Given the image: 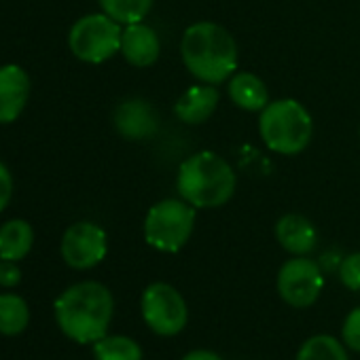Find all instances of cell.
I'll list each match as a JSON object with an SVG mask.
<instances>
[{"label": "cell", "instance_id": "cell-1", "mask_svg": "<svg viewBox=\"0 0 360 360\" xmlns=\"http://www.w3.org/2000/svg\"><path fill=\"white\" fill-rule=\"evenodd\" d=\"M53 311L60 330L68 339L87 345L108 335L115 314V299L104 284L87 280L68 286L56 299Z\"/></svg>", "mask_w": 360, "mask_h": 360}, {"label": "cell", "instance_id": "cell-2", "mask_svg": "<svg viewBox=\"0 0 360 360\" xmlns=\"http://www.w3.org/2000/svg\"><path fill=\"white\" fill-rule=\"evenodd\" d=\"M187 70L202 83L221 85L238 70V43L231 32L214 22L189 26L180 43Z\"/></svg>", "mask_w": 360, "mask_h": 360}, {"label": "cell", "instance_id": "cell-3", "mask_svg": "<svg viewBox=\"0 0 360 360\" xmlns=\"http://www.w3.org/2000/svg\"><path fill=\"white\" fill-rule=\"evenodd\" d=\"M238 187L233 167L214 150H200L187 157L178 167L176 189L180 200L193 208L214 210L225 206Z\"/></svg>", "mask_w": 360, "mask_h": 360}, {"label": "cell", "instance_id": "cell-4", "mask_svg": "<svg viewBox=\"0 0 360 360\" xmlns=\"http://www.w3.org/2000/svg\"><path fill=\"white\" fill-rule=\"evenodd\" d=\"M314 121L307 108L290 98L269 102L259 117V134L265 146L278 155H299L307 148Z\"/></svg>", "mask_w": 360, "mask_h": 360}, {"label": "cell", "instance_id": "cell-5", "mask_svg": "<svg viewBox=\"0 0 360 360\" xmlns=\"http://www.w3.org/2000/svg\"><path fill=\"white\" fill-rule=\"evenodd\" d=\"M195 210L185 200H161L146 212L144 240L159 252H178L195 229Z\"/></svg>", "mask_w": 360, "mask_h": 360}, {"label": "cell", "instance_id": "cell-6", "mask_svg": "<svg viewBox=\"0 0 360 360\" xmlns=\"http://www.w3.org/2000/svg\"><path fill=\"white\" fill-rule=\"evenodd\" d=\"M121 24L106 13H91L75 22L68 47L75 58L87 64H102L121 51Z\"/></svg>", "mask_w": 360, "mask_h": 360}, {"label": "cell", "instance_id": "cell-7", "mask_svg": "<svg viewBox=\"0 0 360 360\" xmlns=\"http://www.w3.org/2000/svg\"><path fill=\"white\" fill-rule=\"evenodd\" d=\"M140 311L146 326L159 337H174L183 333L189 322L185 297L167 282H153L144 288Z\"/></svg>", "mask_w": 360, "mask_h": 360}, {"label": "cell", "instance_id": "cell-8", "mask_svg": "<svg viewBox=\"0 0 360 360\" xmlns=\"http://www.w3.org/2000/svg\"><path fill=\"white\" fill-rule=\"evenodd\" d=\"M276 284L286 305L305 309L318 301L324 288V276L316 261L307 257H292L280 267Z\"/></svg>", "mask_w": 360, "mask_h": 360}, {"label": "cell", "instance_id": "cell-9", "mask_svg": "<svg viewBox=\"0 0 360 360\" xmlns=\"http://www.w3.org/2000/svg\"><path fill=\"white\" fill-rule=\"evenodd\" d=\"M60 250L68 267L91 269L104 261L108 252V238L100 225L91 221H81L66 229Z\"/></svg>", "mask_w": 360, "mask_h": 360}, {"label": "cell", "instance_id": "cell-10", "mask_svg": "<svg viewBox=\"0 0 360 360\" xmlns=\"http://www.w3.org/2000/svg\"><path fill=\"white\" fill-rule=\"evenodd\" d=\"M30 98L28 72L18 64L0 66V125L20 119Z\"/></svg>", "mask_w": 360, "mask_h": 360}, {"label": "cell", "instance_id": "cell-11", "mask_svg": "<svg viewBox=\"0 0 360 360\" xmlns=\"http://www.w3.org/2000/svg\"><path fill=\"white\" fill-rule=\"evenodd\" d=\"M115 127L125 140H148L157 134L159 119L153 106L142 98H129L115 110Z\"/></svg>", "mask_w": 360, "mask_h": 360}, {"label": "cell", "instance_id": "cell-12", "mask_svg": "<svg viewBox=\"0 0 360 360\" xmlns=\"http://www.w3.org/2000/svg\"><path fill=\"white\" fill-rule=\"evenodd\" d=\"M159 53H161V43H159L157 32L150 26L138 22V24H129L123 28L121 56L125 58L127 64L136 68H146L159 60Z\"/></svg>", "mask_w": 360, "mask_h": 360}, {"label": "cell", "instance_id": "cell-13", "mask_svg": "<svg viewBox=\"0 0 360 360\" xmlns=\"http://www.w3.org/2000/svg\"><path fill=\"white\" fill-rule=\"evenodd\" d=\"M219 100L221 91L217 89V85L200 83L180 94V98L174 104V115L178 117V121L187 125H200L212 117V112L219 106Z\"/></svg>", "mask_w": 360, "mask_h": 360}, {"label": "cell", "instance_id": "cell-14", "mask_svg": "<svg viewBox=\"0 0 360 360\" xmlns=\"http://www.w3.org/2000/svg\"><path fill=\"white\" fill-rule=\"evenodd\" d=\"M276 240L286 252L295 257H307L318 244V231L309 219L301 214H284L276 223Z\"/></svg>", "mask_w": 360, "mask_h": 360}, {"label": "cell", "instance_id": "cell-15", "mask_svg": "<svg viewBox=\"0 0 360 360\" xmlns=\"http://www.w3.org/2000/svg\"><path fill=\"white\" fill-rule=\"evenodd\" d=\"M229 100L248 112H261L271 100L267 85L252 72H236L227 85Z\"/></svg>", "mask_w": 360, "mask_h": 360}, {"label": "cell", "instance_id": "cell-16", "mask_svg": "<svg viewBox=\"0 0 360 360\" xmlns=\"http://www.w3.org/2000/svg\"><path fill=\"white\" fill-rule=\"evenodd\" d=\"M32 244H34V231L30 223L22 219H13L0 227V259L22 261L32 250Z\"/></svg>", "mask_w": 360, "mask_h": 360}, {"label": "cell", "instance_id": "cell-17", "mask_svg": "<svg viewBox=\"0 0 360 360\" xmlns=\"http://www.w3.org/2000/svg\"><path fill=\"white\" fill-rule=\"evenodd\" d=\"M30 324V307L26 299L15 292L0 295V335H22Z\"/></svg>", "mask_w": 360, "mask_h": 360}, {"label": "cell", "instance_id": "cell-18", "mask_svg": "<svg viewBox=\"0 0 360 360\" xmlns=\"http://www.w3.org/2000/svg\"><path fill=\"white\" fill-rule=\"evenodd\" d=\"M295 360H349L345 343L333 335H311L297 352Z\"/></svg>", "mask_w": 360, "mask_h": 360}, {"label": "cell", "instance_id": "cell-19", "mask_svg": "<svg viewBox=\"0 0 360 360\" xmlns=\"http://www.w3.org/2000/svg\"><path fill=\"white\" fill-rule=\"evenodd\" d=\"M96 360H142V347L127 335H104L94 343Z\"/></svg>", "mask_w": 360, "mask_h": 360}, {"label": "cell", "instance_id": "cell-20", "mask_svg": "<svg viewBox=\"0 0 360 360\" xmlns=\"http://www.w3.org/2000/svg\"><path fill=\"white\" fill-rule=\"evenodd\" d=\"M98 3L102 7V13L123 26H129L142 22L150 13L155 0H98Z\"/></svg>", "mask_w": 360, "mask_h": 360}, {"label": "cell", "instance_id": "cell-21", "mask_svg": "<svg viewBox=\"0 0 360 360\" xmlns=\"http://www.w3.org/2000/svg\"><path fill=\"white\" fill-rule=\"evenodd\" d=\"M339 280L345 288L360 290V252H352L341 261Z\"/></svg>", "mask_w": 360, "mask_h": 360}, {"label": "cell", "instance_id": "cell-22", "mask_svg": "<svg viewBox=\"0 0 360 360\" xmlns=\"http://www.w3.org/2000/svg\"><path fill=\"white\" fill-rule=\"evenodd\" d=\"M341 341L345 343V347L360 352V305L345 316L341 326Z\"/></svg>", "mask_w": 360, "mask_h": 360}, {"label": "cell", "instance_id": "cell-23", "mask_svg": "<svg viewBox=\"0 0 360 360\" xmlns=\"http://www.w3.org/2000/svg\"><path fill=\"white\" fill-rule=\"evenodd\" d=\"M20 282H22V269L18 267V261L0 259V286L15 288Z\"/></svg>", "mask_w": 360, "mask_h": 360}, {"label": "cell", "instance_id": "cell-24", "mask_svg": "<svg viewBox=\"0 0 360 360\" xmlns=\"http://www.w3.org/2000/svg\"><path fill=\"white\" fill-rule=\"evenodd\" d=\"M13 195V176L9 172V167L0 161V212H3Z\"/></svg>", "mask_w": 360, "mask_h": 360}, {"label": "cell", "instance_id": "cell-25", "mask_svg": "<svg viewBox=\"0 0 360 360\" xmlns=\"http://www.w3.org/2000/svg\"><path fill=\"white\" fill-rule=\"evenodd\" d=\"M180 360H223V356H219L212 349H193V352L185 354Z\"/></svg>", "mask_w": 360, "mask_h": 360}]
</instances>
